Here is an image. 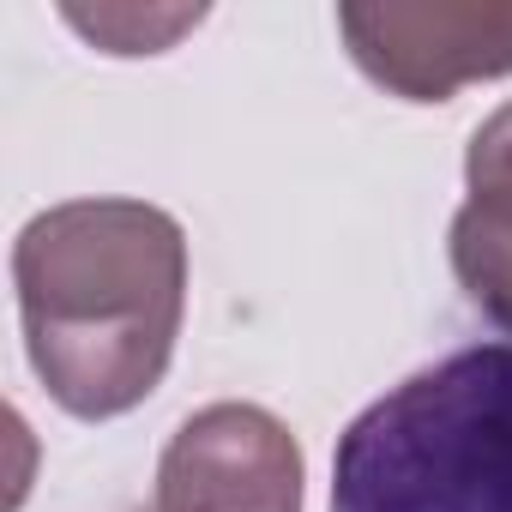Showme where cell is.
Returning <instances> with one entry per match:
<instances>
[{
  "label": "cell",
  "instance_id": "obj_1",
  "mask_svg": "<svg viewBox=\"0 0 512 512\" xmlns=\"http://www.w3.org/2000/svg\"><path fill=\"white\" fill-rule=\"evenodd\" d=\"M25 356L79 422L127 416L169 374L187 314V235L145 199H67L13 241Z\"/></svg>",
  "mask_w": 512,
  "mask_h": 512
},
{
  "label": "cell",
  "instance_id": "obj_2",
  "mask_svg": "<svg viewBox=\"0 0 512 512\" xmlns=\"http://www.w3.org/2000/svg\"><path fill=\"white\" fill-rule=\"evenodd\" d=\"M332 512H512V344H470L374 398L332 458Z\"/></svg>",
  "mask_w": 512,
  "mask_h": 512
},
{
  "label": "cell",
  "instance_id": "obj_3",
  "mask_svg": "<svg viewBox=\"0 0 512 512\" xmlns=\"http://www.w3.org/2000/svg\"><path fill=\"white\" fill-rule=\"evenodd\" d=\"M350 61L404 103H446L476 79L512 73V7H446V0H374L338 7Z\"/></svg>",
  "mask_w": 512,
  "mask_h": 512
},
{
  "label": "cell",
  "instance_id": "obj_4",
  "mask_svg": "<svg viewBox=\"0 0 512 512\" xmlns=\"http://www.w3.org/2000/svg\"><path fill=\"white\" fill-rule=\"evenodd\" d=\"M151 512H302V446L260 404H205L163 446Z\"/></svg>",
  "mask_w": 512,
  "mask_h": 512
},
{
  "label": "cell",
  "instance_id": "obj_5",
  "mask_svg": "<svg viewBox=\"0 0 512 512\" xmlns=\"http://www.w3.org/2000/svg\"><path fill=\"white\" fill-rule=\"evenodd\" d=\"M452 272L464 302L512 338V103L470 139L464 205L452 217Z\"/></svg>",
  "mask_w": 512,
  "mask_h": 512
},
{
  "label": "cell",
  "instance_id": "obj_6",
  "mask_svg": "<svg viewBox=\"0 0 512 512\" xmlns=\"http://www.w3.org/2000/svg\"><path fill=\"white\" fill-rule=\"evenodd\" d=\"M73 31H85L97 49H109V55H163L181 31H193L199 19H205V7H175V13H139V7H67L61 13Z\"/></svg>",
  "mask_w": 512,
  "mask_h": 512
}]
</instances>
